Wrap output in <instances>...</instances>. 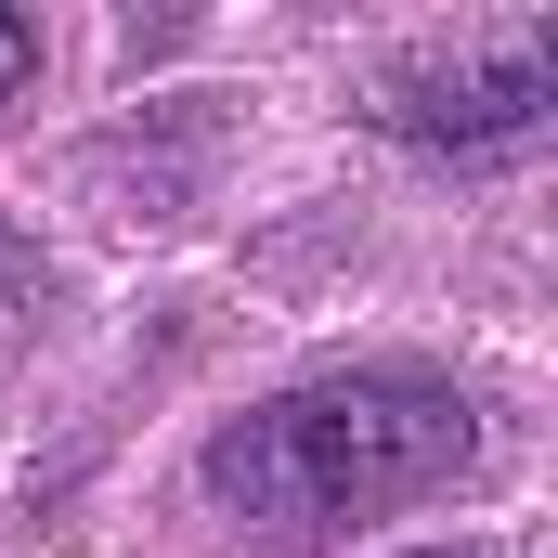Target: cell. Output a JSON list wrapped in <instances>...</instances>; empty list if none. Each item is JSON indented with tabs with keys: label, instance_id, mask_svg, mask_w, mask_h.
Wrapping results in <instances>:
<instances>
[{
	"label": "cell",
	"instance_id": "obj_1",
	"mask_svg": "<svg viewBox=\"0 0 558 558\" xmlns=\"http://www.w3.org/2000/svg\"><path fill=\"white\" fill-rule=\"evenodd\" d=\"M468 454H481V416L454 377L351 364V377H312V390H274L260 416H234L208 441V494L260 546H312V533H351L377 507L441 494Z\"/></svg>",
	"mask_w": 558,
	"mask_h": 558
},
{
	"label": "cell",
	"instance_id": "obj_3",
	"mask_svg": "<svg viewBox=\"0 0 558 558\" xmlns=\"http://www.w3.org/2000/svg\"><path fill=\"white\" fill-rule=\"evenodd\" d=\"M26 65H39V26H26V13H13V0H0V105H13V92H26Z\"/></svg>",
	"mask_w": 558,
	"mask_h": 558
},
{
	"label": "cell",
	"instance_id": "obj_2",
	"mask_svg": "<svg viewBox=\"0 0 558 558\" xmlns=\"http://www.w3.org/2000/svg\"><path fill=\"white\" fill-rule=\"evenodd\" d=\"M546 92H558L546 39H507V52H468V65H416V78H390L377 118H390L403 143H507V131L546 118Z\"/></svg>",
	"mask_w": 558,
	"mask_h": 558
}]
</instances>
